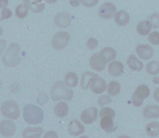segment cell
Instances as JSON below:
<instances>
[{
	"label": "cell",
	"instance_id": "cell-1",
	"mask_svg": "<svg viewBox=\"0 0 159 138\" xmlns=\"http://www.w3.org/2000/svg\"><path fill=\"white\" fill-rule=\"evenodd\" d=\"M50 95L53 100H71L73 98V91L63 81L55 82L50 90Z\"/></svg>",
	"mask_w": 159,
	"mask_h": 138
},
{
	"label": "cell",
	"instance_id": "cell-2",
	"mask_svg": "<svg viewBox=\"0 0 159 138\" xmlns=\"http://www.w3.org/2000/svg\"><path fill=\"white\" fill-rule=\"evenodd\" d=\"M23 115L25 122L30 124H39L42 121L43 118L42 110L32 104H28L24 106Z\"/></svg>",
	"mask_w": 159,
	"mask_h": 138
},
{
	"label": "cell",
	"instance_id": "cell-3",
	"mask_svg": "<svg viewBox=\"0 0 159 138\" xmlns=\"http://www.w3.org/2000/svg\"><path fill=\"white\" fill-rule=\"evenodd\" d=\"M20 47L17 43H11L2 56V63L8 67H15L20 61L19 51Z\"/></svg>",
	"mask_w": 159,
	"mask_h": 138
},
{
	"label": "cell",
	"instance_id": "cell-4",
	"mask_svg": "<svg viewBox=\"0 0 159 138\" xmlns=\"http://www.w3.org/2000/svg\"><path fill=\"white\" fill-rule=\"evenodd\" d=\"M1 112L4 116L16 119L19 116L20 108L17 102L10 100L3 103L1 106Z\"/></svg>",
	"mask_w": 159,
	"mask_h": 138
},
{
	"label": "cell",
	"instance_id": "cell-5",
	"mask_svg": "<svg viewBox=\"0 0 159 138\" xmlns=\"http://www.w3.org/2000/svg\"><path fill=\"white\" fill-rule=\"evenodd\" d=\"M70 35L66 32H59L55 34L52 38V44L53 47L58 50L64 49L70 42Z\"/></svg>",
	"mask_w": 159,
	"mask_h": 138
},
{
	"label": "cell",
	"instance_id": "cell-6",
	"mask_svg": "<svg viewBox=\"0 0 159 138\" xmlns=\"http://www.w3.org/2000/svg\"><path fill=\"white\" fill-rule=\"evenodd\" d=\"M116 6L112 2H104L99 7L98 14L100 17L109 19L114 16L116 13Z\"/></svg>",
	"mask_w": 159,
	"mask_h": 138
},
{
	"label": "cell",
	"instance_id": "cell-7",
	"mask_svg": "<svg viewBox=\"0 0 159 138\" xmlns=\"http://www.w3.org/2000/svg\"><path fill=\"white\" fill-rule=\"evenodd\" d=\"M89 87L94 93L99 94L105 91L107 87V84L102 78L96 75L91 80Z\"/></svg>",
	"mask_w": 159,
	"mask_h": 138
},
{
	"label": "cell",
	"instance_id": "cell-8",
	"mask_svg": "<svg viewBox=\"0 0 159 138\" xmlns=\"http://www.w3.org/2000/svg\"><path fill=\"white\" fill-rule=\"evenodd\" d=\"M81 121L86 124L94 123L98 118V110L95 107H90L85 109L81 114Z\"/></svg>",
	"mask_w": 159,
	"mask_h": 138
},
{
	"label": "cell",
	"instance_id": "cell-9",
	"mask_svg": "<svg viewBox=\"0 0 159 138\" xmlns=\"http://www.w3.org/2000/svg\"><path fill=\"white\" fill-rule=\"evenodd\" d=\"M70 15L66 12H60L56 14L54 18L55 24L60 28H66L71 24Z\"/></svg>",
	"mask_w": 159,
	"mask_h": 138
},
{
	"label": "cell",
	"instance_id": "cell-10",
	"mask_svg": "<svg viewBox=\"0 0 159 138\" xmlns=\"http://www.w3.org/2000/svg\"><path fill=\"white\" fill-rule=\"evenodd\" d=\"M16 130L14 122L10 120H3L0 123V133L5 137L12 136Z\"/></svg>",
	"mask_w": 159,
	"mask_h": 138
},
{
	"label": "cell",
	"instance_id": "cell-11",
	"mask_svg": "<svg viewBox=\"0 0 159 138\" xmlns=\"http://www.w3.org/2000/svg\"><path fill=\"white\" fill-rule=\"evenodd\" d=\"M136 52L139 58L143 60H148L153 57V48L148 45H139L136 48Z\"/></svg>",
	"mask_w": 159,
	"mask_h": 138
},
{
	"label": "cell",
	"instance_id": "cell-12",
	"mask_svg": "<svg viewBox=\"0 0 159 138\" xmlns=\"http://www.w3.org/2000/svg\"><path fill=\"white\" fill-rule=\"evenodd\" d=\"M85 128L81 123L77 119L71 120L68 126V131L70 135L76 136L83 134L84 132Z\"/></svg>",
	"mask_w": 159,
	"mask_h": 138
},
{
	"label": "cell",
	"instance_id": "cell-13",
	"mask_svg": "<svg viewBox=\"0 0 159 138\" xmlns=\"http://www.w3.org/2000/svg\"><path fill=\"white\" fill-rule=\"evenodd\" d=\"M113 119L114 118L110 116H102L100 121V126L102 129L109 133L114 131L116 129L117 126L114 124Z\"/></svg>",
	"mask_w": 159,
	"mask_h": 138
},
{
	"label": "cell",
	"instance_id": "cell-14",
	"mask_svg": "<svg viewBox=\"0 0 159 138\" xmlns=\"http://www.w3.org/2000/svg\"><path fill=\"white\" fill-rule=\"evenodd\" d=\"M106 64L99 57V54L95 53L89 59V64L92 69L97 71H102L106 67Z\"/></svg>",
	"mask_w": 159,
	"mask_h": 138
},
{
	"label": "cell",
	"instance_id": "cell-15",
	"mask_svg": "<svg viewBox=\"0 0 159 138\" xmlns=\"http://www.w3.org/2000/svg\"><path fill=\"white\" fill-rule=\"evenodd\" d=\"M124 67L123 64L117 61H112L108 66V71L110 75L114 77L120 76L124 73Z\"/></svg>",
	"mask_w": 159,
	"mask_h": 138
},
{
	"label": "cell",
	"instance_id": "cell-16",
	"mask_svg": "<svg viewBox=\"0 0 159 138\" xmlns=\"http://www.w3.org/2000/svg\"><path fill=\"white\" fill-rule=\"evenodd\" d=\"M99 56L105 63H107L116 58V51L111 47H106L99 52Z\"/></svg>",
	"mask_w": 159,
	"mask_h": 138
},
{
	"label": "cell",
	"instance_id": "cell-17",
	"mask_svg": "<svg viewBox=\"0 0 159 138\" xmlns=\"http://www.w3.org/2000/svg\"><path fill=\"white\" fill-rule=\"evenodd\" d=\"M24 3L35 12H41L45 8V4L42 2V0H24Z\"/></svg>",
	"mask_w": 159,
	"mask_h": 138
},
{
	"label": "cell",
	"instance_id": "cell-18",
	"mask_svg": "<svg viewBox=\"0 0 159 138\" xmlns=\"http://www.w3.org/2000/svg\"><path fill=\"white\" fill-rule=\"evenodd\" d=\"M143 115L146 118H157L159 117V106L150 105L145 106L143 110Z\"/></svg>",
	"mask_w": 159,
	"mask_h": 138
},
{
	"label": "cell",
	"instance_id": "cell-19",
	"mask_svg": "<svg viewBox=\"0 0 159 138\" xmlns=\"http://www.w3.org/2000/svg\"><path fill=\"white\" fill-rule=\"evenodd\" d=\"M115 22L119 26L126 25L130 20L129 14L125 11H119L114 15Z\"/></svg>",
	"mask_w": 159,
	"mask_h": 138
},
{
	"label": "cell",
	"instance_id": "cell-20",
	"mask_svg": "<svg viewBox=\"0 0 159 138\" xmlns=\"http://www.w3.org/2000/svg\"><path fill=\"white\" fill-rule=\"evenodd\" d=\"M127 64L129 68L134 71H140L143 67V63L139 60L134 55H130L127 59Z\"/></svg>",
	"mask_w": 159,
	"mask_h": 138
},
{
	"label": "cell",
	"instance_id": "cell-21",
	"mask_svg": "<svg viewBox=\"0 0 159 138\" xmlns=\"http://www.w3.org/2000/svg\"><path fill=\"white\" fill-rule=\"evenodd\" d=\"M43 129L40 127H29L22 132L23 137H40Z\"/></svg>",
	"mask_w": 159,
	"mask_h": 138
},
{
	"label": "cell",
	"instance_id": "cell-22",
	"mask_svg": "<svg viewBox=\"0 0 159 138\" xmlns=\"http://www.w3.org/2000/svg\"><path fill=\"white\" fill-rule=\"evenodd\" d=\"M68 105L65 102H60L57 104L55 107L54 112L56 116L60 118H63L66 116L68 113Z\"/></svg>",
	"mask_w": 159,
	"mask_h": 138
},
{
	"label": "cell",
	"instance_id": "cell-23",
	"mask_svg": "<svg viewBox=\"0 0 159 138\" xmlns=\"http://www.w3.org/2000/svg\"><path fill=\"white\" fill-rule=\"evenodd\" d=\"M136 29H137V32L141 35H148L151 29H152V26L150 24V22L145 20H143V21H141L140 22L137 27H136Z\"/></svg>",
	"mask_w": 159,
	"mask_h": 138
},
{
	"label": "cell",
	"instance_id": "cell-24",
	"mask_svg": "<svg viewBox=\"0 0 159 138\" xmlns=\"http://www.w3.org/2000/svg\"><path fill=\"white\" fill-rule=\"evenodd\" d=\"M96 74L91 72H85L81 75V87L84 90H87L89 87L91 80Z\"/></svg>",
	"mask_w": 159,
	"mask_h": 138
},
{
	"label": "cell",
	"instance_id": "cell-25",
	"mask_svg": "<svg viewBox=\"0 0 159 138\" xmlns=\"http://www.w3.org/2000/svg\"><path fill=\"white\" fill-rule=\"evenodd\" d=\"M150 93V90L148 86L145 85H140L137 87L134 94L138 98L144 100L149 96Z\"/></svg>",
	"mask_w": 159,
	"mask_h": 138
},
{
	"label": "cell",
	"instance_id": "cell-26",
	"mask_svg": "<svg viewBox=\"0 0 159 138\" xmlns=\"http://www.w3.org/2000/svg\"><path fill=\"white\" fill-rule=\"evenodd\" d=\"M145 130L147 134L150 136L156 137L159 136V123L157 121L149 123L147 125Z\"/></svg>",
	"mask_w": 159,
	"mask_h": 138
},
{
	"label": "cell",
	"instance_id": "cell-27",
	"mask_svg": "<svg viewBox=\"0 0 159 138\" xmlns=\"http://www.w3.org/2000/svg\"><path fill=\"white\" fill-rule=\"evenodd\" d=\"M65 81L68 86L70 87H74L78 84V77L76 73L69 72L65 76Z\"/></svg>",
	"mask_w": 159,
	"mask_h": 138
},
{
	"label": "cell",
	"instance_id": "cell-28",
	"mask_svg": "<svg viewBox=\"0 0 159 138\" xmlns=\"http://www.w3.org/2000/svg\"><path fill=\"white\" fill-rule=\"evenodd\" d=\"M120 90V84L115 80H112L108 84L107 91L109 95L116 96L119 94Z\"/></svg>",
	"mask_w": 159,
	"mask_h": 138
},
{
	"label": "cell",
	"instance_id": "cell-29",
	"mask_svg": "<svg viewBox=\"0 0 159 138\" xmlns=\"http://www.w3.org/2000/svg\"><path fill=\"white\" fill-rule=\"evenodd\" d=\"M146 71L150 75H157L159 73V63L152 61L147 64Z\"/></svg>",
	"mask_w": 159,
	"mask_h": 138
},
{
	"label": "cell",
	"instance_id": "cell-30",
	"mask_svg": "<svg viewBox=\"0 0 159 138\" xmlns=\"http://www.w3.org/2000/svg\"><path fill=\"white\" fill-rule=\"evenodd\" d=\"M28 13L27 7L25 4H20L16 9V15L20 19L24 18Z\"/></svg>",
	"mask_w": 159,
	"mask_h": 138
},
{
	"label": "cell",
	"instance_id": "cell-31",
	"mask_svg": "<svg viewBox=\"0 0 159 138\" xmlns=\"http://www.w3.org/2000/svg\"><path fill=\"white\" fill-rule=\"evenodd\" d=\"M152 27L154 28H159V13H154L150 15L148 18Z\"/></svg>",
	"mask_w": 159,
	"mask_h": 138
},
{
	"label": "cell",
	"instance_id": "cell-32",
	"mask_svg": "<svg viewBox=\"0 0 159 138\" xmlns=\"http://www.w3.org/2000/svg\"><path fill=\"white\" fill-rule=\"evenodd\" d=\"M111 102H112V98L109 95H101L98 99V103L101 106L109 104Z\"/></svg>",
	"mask_w": 159,
	"mask_h": 138
},
{
	"label": "cell",
	"instance_id": "cell-33",
	"mask_svg": "<svg viewBox=\"0 0 159 138\" xmlns=\"http://www.w3.org/2000/svg\"><path fill=\"white\" fill-rule=\"evenodd\" d=\"M149 42L153 45H159V32H152L148 38Z\"/></svg>",
	"mask_w": 159,
	"mask_h": 138
},
{
	"label": "cell",
	"instance_id": "cell-34",
	"mask_svg": "<svg viewBox=\"0 0 159 138\" xmlns=\"http://www.w3.org/2000/svg\"><path fill=\"white\" fill-rule=\"evenodd\" d=\"M99 116L101 118L103 116H110L114 118L116 116V113L114 110L109 107H105L102 108L99 111Z\"/></svg>",
	"mask_w": 159,
	"mask_h": 138
},
{
	"label": "cell",
	"instance_id": "cell-35",
	"mask_svg": "<svg viewBox=\"0 0 159 138\" xmlns=\"http://www.w3.org/2000/svg\"><path fill=\"white\" fill-rule=\"evenodd\" d=\"M86 44H87V47L89 50H93L96 49L98 47V42L96 39H95L94 38H90L87 41V43Z\"/></svg>",
	"mask_w": 159,
	"mask_h": 138
},
{
	"label": "cell",
	"instance_id": "cell-36",
	"mask_svg": "<svg viewBox=\"0 0 159 138\" xmlns=\"http://www.w3.org/2000/svg\"><path fill=\"white\" fill-rule=\"evenodd\" d=\"M99 0H80V2L86 7H93L98 3Z\"/></svg>",
	"mask_w": 159,
	"mask_h": 138
},
{
	"label": "cell",
	"instance_id": "cell-37",
	"mask_svg": "<svg viewBox=\"0 0 159 138\" xmlns=\"http://www.w3.org/2000/svg\"><path fill=\"white\" fill-rule=\"evenodd\" d=\"M132 103L135 106L139 107L143 104V100L138 98L134 94H133L132 97Z\"/></svg>",
	"mask_w": 159,
	"mask_h": 138
},
{
	"label": "cell",
	"instance_id": "cell-38",
	"mask_svg": "<svg viewBox=\"0 0 159 138\" xmlns=\"http://www.w3.org/2000/svg\"><path fill=\"white\" fill-rule=\"evenodd\" d=\"M12 15V12L9 9L7 8H4L3 9V10L1 12V20L3 19H9V17H11Z\"/></svg>",
	"mask_w": 159,
	"mask_h": 138
},
{
	"label": "cell",
	"instance_id": "cell-39",
	"mask_svg": "<svg viewBox=\"0 0 159 138\" xmlns=\"http://www.w3.org/2000/svg\"><path fill=\"white\" fill-rule=\"evenodd\" d=\"M44 137H57V134L54 131H49L47 132L43 136Z\"/></svg>",
	"mask_w": 159,
	"mask_h": 138
},
{
	"label": "cell",
	"instance_id": "cell-40",
	"mask_svg": "<svg viewBox=\"0 0 159 138\" xmlns=\"http://www.w3.org/2000/svg\"><path fill=\"white\" fill-rule=\"evenodd\" d=\"M6 43H7V42L5 40H2L0 41V55L2 54L4 50L5 49Z\"/></svg>",
	"mask_w": 159,
	"mask_h": 138
},
{
	"label": "cell",
	"instance_id": "cell-41",
	"mask_svg": "<svg viewBox=\"0 0 159 138\" xmlns=\"http://www.w3.org/2000/svg\"><path fill=\"white\" fill-rule=\"evenodd\" d=\"M153 97L157 101L159 102V87L155 90L153 93Z\"/></svg>",
	"mask_w": 159,
	"mask_h": 138
},
{
	"label": "cell",
	"instance_id": "cell-42",
	"mask_svg": "<svg viewBox=\"0 0 159 138\" xmlns=\"http://www.w3.org/2000/svg\"><path fill=\"white\" fill-rule=\"evenodd\" d=\"M70 4L73 7L78 6L80 4V0H70Z\"/></svg>",
	"mask_w": 159,
	"mask_h": 138
},
{
	"label": "cell",
	"instance_id": "cell-43",
	"mask_svg": "<svg viewBox=\"0 0 159 138\" xmlns=\"http://www.w3.org/2000/svg\"><path fill=\"white\" fill-rule=\"evenodd\" d=\"M8 4V0H0V8H4Z\"/></svg>",
	"mask_w": 159,
	"mask_h": 138
},
{
	"label": "cell",
	"instance_id": "cell-44",
	"mask_svg": "<svg viewBox=\"0 0 159 138\" xmlns=\"http://www.w3.org/2000/svg\"><path fill=\"white\" fill-rule=\"evenodd\" d=\"M153 82L156 84H159V76L155 77L153 79Z\"/></svg>",
	"mask_w": 159,
	"mask_h": 138
},
{
	"label": "cell",
	"instance_id": "cell-45",
	"mask_svg": "<svg viewBox=\"0 0 159 138\" xmlns=\"http://www.w3.org/2000/svg\"><path fill=\"white\" fill-rule=\"evenodd\" d=\"M45 1L48 4H53V3L56 2L57 0H45Z\"/></svg>",
	"mask_w": 159,
	"mask_h": 138
},
{
	"label": "cell",
	"instance_id": "cell-46",
	"mask_svg": "<svg viewBox=\"0 0 159 138\" xmlns=\"http://www.w3.org/2000/svg\"><path fill=\"white\" fill-rule=\"evenodd\" d=\"M2 28L0 26V36H1V33H2Z\"/></svg>",
	"mask_w": 159,
	"mask_h": 138
},
{
	"label": "cell",
	"instance_id": "cell-47",
	"mask_svg": "<svg viewBox=\"0 0 159 138\" xmlns=\"http://www.w3.org/2000/svg\"><path fill=\"white\" fill-rule=\"evenodd\" d=\"M0 88H1V82H0Z\"/></svg>",
	"mask_w": 159,
	"mask_h": 138
}]
</instances>
